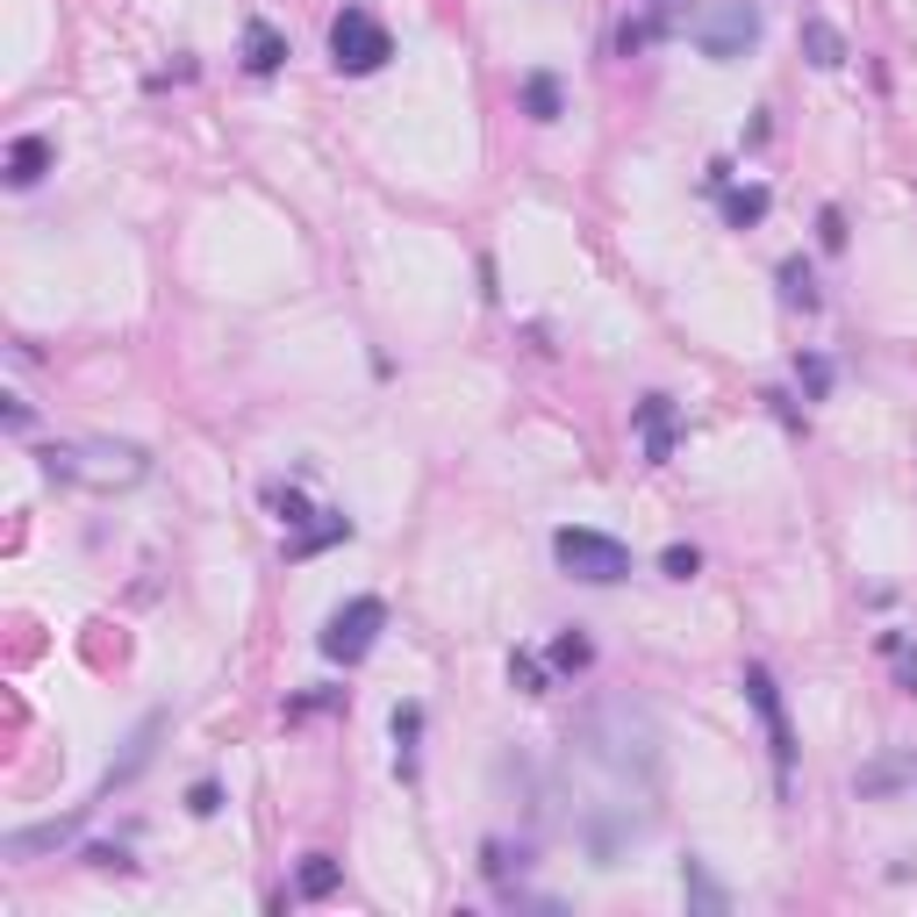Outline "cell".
I'll return each instance as SVG.
<instances>
[{"label":"cell","mask_w":917,"mask_h":917,"mask_svg":"<svg viewBox=\"0 0 917 917\" xmlns=\"http://www.w3.org/2000/svg\"><path fill=\"white\" fill-rule=\"evenodd\" d=\"M524 109H530V122H559V80L553 72H530L524 80Z\"/></svg>","instance_id":"15"},{"label":"cell","mask_w":917,"mask_h":917,"mask_svg":"<svg viewBox=\"0 0 917 917\" xmlns=\"http://www.w3.org/2000/svg\"><path fill=\"white\" fill-rule=\"evenodd\" d=\"M509 681L524 688V696H545V667L530 660V652H516V660H509Z\"/></svg>","instance_id":"24"},{"label":"cell","mask_w":917,"mask_h":917,"mask_svg":"<svg viewBox=\"0 0 917 917\" xmlns=\"http://www.w3.org/2000/svg\"><path fill=\"white\" fill-rule=\"evenodd\" d=\"M86 861H94V867H101V875H109V867H115V875H122V867H130V853H122V846H94V853H86Z\"/></svg>","instance_id":"29"},{"label":"cell","mask_w":917,"mask_h":917,"mask_svg":"<svg viewBox=\"0 0 917 917\" xmlns=\"http://www.w3.org/2000/svg\"><path fill=\"white\" fill-rule=\"evenodd\" d=\"M338 889V861H330V853H309V861H301V896H330Z\"/></svg>","instance_id":"19"},{"label":"cell","mask_w":917,"mask_h":917,"mask_svg":"<svg viewBox=\"0 0 917 917\" xmlns=\"http://www.w3.org/2000/svg\"><path fill=\"white\" fill-rule=\"evenodd\" d=\"M86 824V810H72V817H51V824H29V832H8V861H29V853H51L65 846L72 832Z\"/></svg>","instance_id":"9"},{"label":"cell","mask_w":917,"mask_h":917,"mask_svg":"<svg viewBox=\"0 0 917 917\" xmlns=\"http://www.w3.org/2000/svg\"><path fill=\"white\" fill-rule=\"evenodd\" d=\"M681 889H688V904H696V910H724V889L710 882V867H702V861H681Z\"/></svg>","instance_id":"16"},{"label":"cell","mask_w":917,"mask_h":917,"mask_svg":"<svg viewBox=\"0 0 917 917\" xmlns=\"http://www.w3.org/2000/svg\"><path fill=\"white\" fill-rule=\"evenodd\" d=\"M638 437H646L652 466L674 458V402H667V394H646V402H638Z\"/></svg>","instance_id":"8"},{"label":"cell","mask_w":917,"mask_h":917,"mask_svg":"<svg viewBox=\"0 0 917 917\" xmlns=\"http://www.w3.org/2000/svg\"><path fill=\"white\" fill-rule=\"evenodd\" d=\"M416 731H423V710H416V702H402V710H394V745H402V774H409V753H416Z\"/></svg>","instance_id":"21"},{"label":"cell","mask_w":917,"mask_h":917,"mask_svg":"<svg viewBox=\"0 0 917 917\" xmlns=\"http://www.w3.org/2000/svg\"><path fill=\"white\" fill-rule=\"evenodd\" d=\"M394 58V37L388 22H380L373 8H344L338 22H330V65L351 72V80H365V72H380Z\"/></svg>","instance_id":"3"},{"label":"cell","mask_w":917,"mask_h":917,"mask_svg":"<svg viewBox=\"0 0 917 917\" xmlns=\"http://www.w3.org/2000/svg\"><path fill=\"white\" fill-rule=\"evenodd\" d=\"M43 473L51 481H80V487H101V495H115V487H136L151 473V458L136 445H51L43 452Z\"/></svg>","instance_id":"2"},{"label":"cell","mask_w":917,"mask_h":917,"mask_svg":"<svg viewBox=\"0 0 917 917\" xmlns=\"http://www.w3.org/2000/svg\"><path fill=\"white\" fill-rule=\"evenodd\" d=\"M187 810H194V817H216V810H223V789H216V782H194Z\"/></svg>","instance_id":"27"},{"label":"cell","mask_w":917,"mask_h":917,"mask_svg":"<svg viewBox=\"0 0 917 917\" xmlns=\"http://www.w3.org/2000/svg\"><path fill=\"white\" fill-rule=\"evenodd\" d=\"M588 660H595V646H588L580 631H559V638H553V667H559V674H580Z\"/></svg>","instance_id":"18"},{"label":"cell","mask_w":917,"mask_h":917,"mask_svg":"<svg viewBox=\"0 0 917 917\" xmlns=\"http://www.w3.org/2000/svg\"><path fill=\"white\" fill-rule=\"evenodd\" d=\"M724 223H731V229L767 223V187H731V194H724Z\"/></svg>","instance_id":"14"},{"label":"cell","mask_w":917,"mask_h":917,"mask_svg":"<svg viewBox=\"0 0 917 917\" xmlns=\"http://www.w3.org/2000/svg\"><path fill=\"white\" fill-rule=\"evenodd\" d=\"M803 58L817 72H838V65H846V37H838L824 14H810V22H803Z\"/></svg>","instance_id":"11"},{"label":"cell","mask_w":917,"mask_h":917,"mask_svg":"<svg viewBox=\"0 0 917 917\" xmlns=\"http://www.w3.org/2000/svg\"><path fill=\"white\" fill-rule=\"evenodd\" d=\"M782 301H789V309H817V280H810L803 258H789V266H782Z\"/></svg>","instance_id":"17"},{"label":"cell","mask_w":917,"mask_h":917,"mask_svg":"<svg viewBox=\"0 0 917 917\" xmlns=\"http://www.w3.org/2000/svg\"><path fill=\"white\" fill-rule=\"evenodd\" d=\"M272 509H280V524H287V530H309V502H301L295 487H272Z\"/></svg>","instance_id":"22"},{"label":"cell","mask_w":917,"mask_h":917,"mask_svg":"<svg viewBox=\"0 0 917 917\" xmlns=\"http://www.w3.org/2000/svg\"><path fill=\"white\" fill-rule=\"evenodd\" d=\"M338 538H351V524L338 509H323V524H309V530H295L287 538V559H309V553H323V545H338Z\"/></svg>","instance_id":"13"},{"label":"cell","mask_w":917,"mask_h":917,"mask_svg":"<svg viewBox=\"0 0 917 917\" xmlns=\"http://www.w3.org/2000/svg\"><path fill=\"white\" fill-rule=\"evenodd\" d=\"M660 567H667V580H696L702 559H696V545H667V553H660Z\"/></svg>","instance_id":"23"},{"label":"cell","mask_w":917,"mask_h":917,"mask_svg":"<svg viewBox=\"0 0 917 917\" xmlns=\"http://www.w3.org/2000/svg\"><path fill=\"white\" fill-rule=\"evenodd\" d=\"M553 559H559L574 580H588V588H609V580L631 574V553H624L609 530H580V524H567V530L553 538Z\"/></svg>","instance_id":"5"},{"label":"cell","mask_w":917,"mask_h":917,"mask_svg":"<svg viewBox=\"0 0 917 917\" xmlns=\"http://www.w3.org/2000/svg\"><path fill=\"white\" fill-rule=\"evenodd\" d=\"M43 173H51V136H14V151H8V179H14V187H37Z\"/></svg>","instance_id":"12"},{"label":"cell","mask_w":917,"mask_h":917,"mask_svg":"<svg viewBox=\"0 0 917 917\" xmlns=\"http://www.w3.org/2000/svg\"><path fill=\"white\" fill-rule=\"evenodd\" d=\"M380 624H388V609H380L373 595H359V602H344L338 617L323 624V660H338V667L365 660V652H373V638H380Z\"/></svg>","instance_id":"6"},{"label":"cell","mask_w":917,"mask_h":917,"mask_svg":"<svg viewBox=\"0 0 917 917\" xmlns=\"http://www.w3.org/2000/svg\"><path fill=\"white\" fill-rule=\"evenodd\" d=\"M745 702H753L760 724H767L774 774H782V789H789V767H796V731H789V710H782V696H774V674H767V667H745Z\"/></svg>","instance_id":"7"},{"label":"cell","mask_w":917,"mask_h":917,"mask_svg":"<svg viewBox=\"0 0 917 917\" xmlns=\"http://www.w3.org/2000/svg\"><path fill=\"white\" fill-rule=\"evenodd\" d=\"M688 37H696V51L710 58V65H731V58L753 51L760 8H753V0H717V8H702L696 22H688Z\"/></svg>","instance_id":"4"},{"label":"cell","mask_w":917,"mask_h":917,"mask_svg":"<svg viewBox=\"0 0 917 917\" xmlns=\"http://www.w3.org/2000/svg\"><path fill=\"white\" fill-rule=\"evenodd\" d=\"M660 8H667V0H660Z\"/></svg>","instance_id":"30"},{"label":"cell","mask_w":917,"mask_h":917,"mask_svg":"<svg viewBox=\"0 0 917 917\" xmlns=\"http://www.w3.org/2000/svg\"><path fill=\"white\" fill-rule=\"evenodd\" d=\"M796 373H803V388H810V394H824V388H832V365H824V359H803Z\"/></svg>","instance_id":"28"},{"label":"cell","mask_w":917,"mask_h":917,"mask_svg":"<svg viewBox=\"0 0 917 917\" xmlns=\"http://www.w3.org/2000/svg\"><path fill=\"white\" fill-rule=\"evenodd\" d=\"M580 760L602 774L617 796H660V724H652L638 702H602V710L580 717Z\"/></svg>","instance_id":"1"},{"label":"cell","mask_w":917,"mask_h":917,"mask_svg":"<svg viewBox=\"0 0 917 917\" xmlns=\"http://www.w3.org/2000/svg\"><path fill=\"white\" fill-rule=\"evenodd\" d=\"M652 37H660V22H652V14H646V22H624V29H617V51L631 58V51H646Z\"/></svg>","instance_id":"25"},{"label":"cell","mask_w":917,"mask_h":917,"mask_svg":"<svg viewBox=\"0 0 917 917\" xmlns=\"http://www.w3.org/2000/svg\"><path fill=\"white\" fill-rule=\"evenodd\" d=\"M280 65H287V37L272 22H244V72L266 80V72H280Z\"/></svg>","instance_id":"10"},{"label":"cell","mask_w":917,"mask_h":917,"mask_svg":"<svg viewBox=\"0 0 917 917\" xmlns=\"http://www.w3.org/2000/svg\"><path fill=\"white\" fill-rule=\"evenodd\" d=\"M817 244H824V251H846V216H838V208H824V216H817Z\"/></svg>","instance_id":"26"},{"label":"cell","mask_w":917,"mask_h":917,"mask_svg":"<svg viewBox=\"0 0 917 917\" xmlns=\"http://www.w3.org/2000/svg\"><path fill=\"white\" fill-rule=\"evenodd\" d=\"M882 652L896 660V681H904V696H917V646H910L904 631H889V638H882Z\"/></svg>","instance_id":"20"}]
</instances>
